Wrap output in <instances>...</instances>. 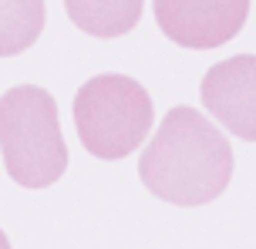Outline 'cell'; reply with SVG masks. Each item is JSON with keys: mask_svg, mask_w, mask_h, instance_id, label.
<instances>
[{"mask_svg": "<svg viewBox=\"0 0 256 249\" xmlns=\"http://www.w3.org/2000/svg\"><path fill=\"white\" fill-rule=\"evenodd\" d=\"M152 125V94L128 74H94L74 94L78 142L102 162L128 158L148 138Z\"/></svg>", "mask_w": 256, "mask_h": 249, "instance_id": "3", "label": "cell"}, {"mask_svg": "<svg viewBox=\"0 0 256 249\" xmlns=\"http://www.w3.org/2000/svg\"><path fill=\"white\" fill-rule=\"evenodd\" d=\"M250 0H155V24L172 44L212 51L246 27Z\"/></svg>", "mask_w": 256, "mask_h": 249, "instance_id": "4", "label": "cell"}, {"mask_svg": "<svg viewBox=\"0 0 256 249\" xmlns=\"http://www.w3.org/2000/svg\"><path fill=\"white\" fill-rule=\"evenodd\" d=\"M199 98L230 135L240 142H256V54H236L212 64L202 78Z\"/></svg>", "mask_w": 256, "mask_h": 249, "instance_id": "5", "label": "cell"}, {"mask_svg": "<svg viewBox=\"0 0 256 249\" xmlns=\"http://www.w3.org/2000/svg\"><path fill=\"white\" fill-rule=\"evenodd\" d=\"M44 20V0H0V57H17L34 47Z\"/></svg>", "mask_w": 256, "mask_h": 249, "instance_id": "7", "label": "cell"}, {"mask_svg": "<svg viewBox=\"0 0 256 249\" xmlns=\"http://www.w3.org/2000/svg\"><path fill=\"white\" fill-rule=\"evenodd\" d=\"M142 185L172 206H206L232 179V148L226 135L196 108L176 105L138 158Z\"/></svg>", "mask_w": 256, "mask_h": 249, "instance_id": "1", "label": "cell"}, {"mask_svg": "<svg viewBox=\"0 0 256 249\" xmlns=\"http://www.w3.org/2000/svg\"><path fill=\"white\" fill-rule=\"evenodd\" d=\"M0 249H10V239H7V233L0 229Z\"/></svg>", "mask_w": 256, "mask_h": 249, "instance_id": "8", "label": "cell"}, {"mask_svg": "<svg viewBox=\"0 0 256 249\" xmlns=\"http://www.w3.org/2000/svg\"><path fill=\"white\" fill-rule=\"evenodd\" d=\"M142 3L145 0H64V10L91 37H122L138 27Z\"/></svg>", "mask_w": 256, "mask_h": 249, "instance_id": "6", "label": "cell"}, {"mask_svg": "<svg viewBox=\"0 0 256 249\" xmlns=\"http://www.w3.org/2000/svg\"><path fill=\"white\" fill-rule=\"evenodd\" d=\"M0 152L4 169L20 189H48L68 169V145L58 101L38 84L0 94Z\"/></svg>", "mask_w": 256, "mask_h": 249, "instance_id": "2", "label": "cell"}]
</instances>
